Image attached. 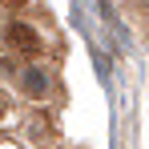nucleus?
I'll list each match as a JSON object with an SVG mask.
<instances>
[{"mask_svg":"<svg viewBox=\"0 0 149 149\" xmlns=\"http://www.w3.org/2000/svg\"><path fill=\"white\" fill-rule=\"evenodd\" d=\"M8 45H12V49H20V52H28V56H32V52H40L36 32H32L28 24H20V20H16V24H8Z\"/></svg>","mask_w":149,"mask_h":149,"instance_id":"obj_1","label":"nucleus"},{"mask_svg":"<svg viewBox=\"0 0 149 149\" xmlns=\"http://www.w3.org/2000/svg\"><path fill=\"white\" fill-rule=\"evenodd\" d=\"M24 93L28 97H45V93H49V77L36 73V69H28L24 73Z\"/></svg>","mask_w":149,"mask_h":149,"instance_id":"obj_2","label":"nucleus"},{"mask_svg":"<svg viewBox=\"0 0 149 149\" xmlns=\"http://www.w3.org/2000/svg\"><path fill=\"white\" fill-rule=\"evenodd\" d=\"M8 113V97H4V89H0V117Z\"/></svg>","mask_w":149,"mask_h":149,"instance_id":"obj_3","label":"nucleus"},{"mask_svg":"<svg viewBox=\"0 0 149 149\" xmlns=\"http://www.w3.org/2000/svg\"><path fill=\"white\" fill-rule=\"evenodd\" d=\"M12 4H20V0H12Z\"/></svg>","mask_w":149,"mask_h":149,"instance_id":"obj_4","label":"nucleus"}]
</instances>
